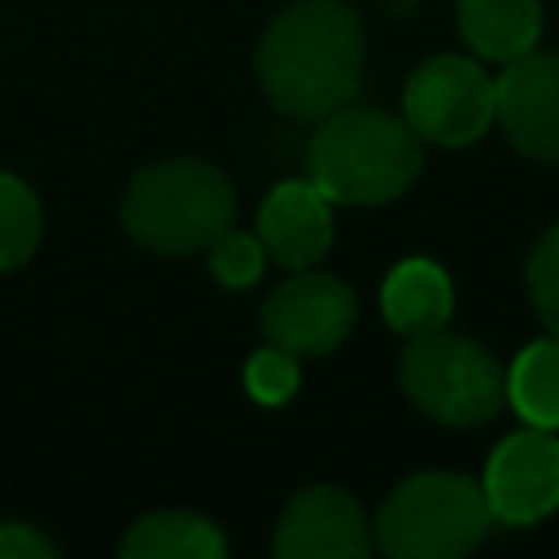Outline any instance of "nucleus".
<instances>
[{"mask_svg": "<svg viewBox=\"0 0 559 559\" xmlns=\"http://www.w3.org/2000/svg\"><path fill=\"white\" fill-rule=\"evenodd\" d=\"M362 57V22L345 0H297L266 26L253 66L284 118L319 122L358 96Z\"/></svg>", "mask_w": 559, "mask_h": 559, "instance_id": "obj_1", "label": "nucleus"}, {"mask_svg": "<svg viewBox=\"0 0 559 559\" xmlns=\"http://www.w3.org/2000/svg\"><path fill=\"white\" fill-rule=\"evenodd\" d=\"M424 166L419 135L406 118L367 105H341L319 118L306 153L310 183L332 205H384L402 197Z\"/></svg>", "mask_w": 559, "mask_h": 559, "instance_id": "obj_2", "label": "nucleus"}, {"mask_svg": "<svg viewBox=\"0 0 559 559\" xmlns=\"http://www.w3.org/2000/svg\"><path fill=\"white\" fill-rule=\"evenodd\" d=\"M236 218V192L227 175L197 157H170L144 166L122 197V223L135 245L183 258L210 249Z\"/></svg>", "mask_w": 559, "mask_h": 559, "instance_id": "obj_3", "label": "nucleus"}, {"mask_svg": "<svg viewBox=\"0 0 559 559\" xmlns=\"http://www.w3.org/2000/svg\"><path fill=\"white\" fill-rule=\"evenodd\" d=\"M489 528L493 511L476 480L459 472H419L384 498L371 537L393 559H459L476 550Z\"/></svg>", "mask_w": 559, "mask_h": 559, "instance_id": "obj_4", "label": "nucleus"}, {"mask_svg": "<svg viewBox=\"0 0 559 559\" xmlns=\"http://www.w3.org/2000/svg\"><path fill=\"white\" fill-rule=\"evenodd\" d=\"M397 380L415 411L450 428L489 424L507 406V367L480 341L454 336L445 328L411 336Z\"/></svg>", "mask_w": 559, "mask_h": 559, "instance_id": "obj_5", "label": "nucleus"}, {"mask_svg": "<svg viewBox=\"0 0 559 559\" xmlns=\"http://www.w3.org/2000/svg\"><path fill=\"white\" fill-rule=\"evenodd\" d=\"M498 114V87L472 57H428L411 70L402 92V118L406 127L441 148H463L489 131Z\"/></svg>", "mask_w": 559, "mask_h": 559, "instance_id": "obj_6", "label": "nucleus"}, {"mask_svg": "<svg viewBox=\"0 0 559 559\" xmlns=\"http://www.w3.org/2000/svg\"><path fill=\"white\" fill-rule=\"evenodd\" d=\"M358 319V301L349 284L319 271H297L284 280L262 306V336L297 358L332 354Z\"/></svg>", "mask_w": 559, "mask_h": 559, "instance_id": "obj_7", "label": "nucleus"}, {"mask_svg": "<svg viewBox=\"0 0 559 559\" xmlns=\"http://www.w3.org/2000/svg\"><path fill=\"white\" fill-rule=\"evenodd\" d=\"M485 502L493 524H537L559 511V437L555 428H520L498 441L485 463Z\"/></svg>", "mask_w": 559, "mask_h": 559, "instance_id": "obj_8", "label": "nucleus"}, {"mask_svg": "<svg viewBox=\"0 0 559 559\" xmlns=\"http://www.w3.org/2000/svg\"><path fill=\"white\" fill-rule=\"evenodd\" d=\"M376 537L362 507L336 485H306L288 498L275 524L280 559H362Z\"/></svg>", "mask_w": 559, "mask_h": 559, "instance_id": "obj_9", "label": "nucleus"}, {"mask_svg": "<svg viewBox=\"0 0 559 559\" xmlns=\"http://www.w3.org/2000/svg\"><path fill=\"white\" fill-rule=\"evenodd\" d=\"M498 114L511 148L533 162L559 166V52H524L493 79Z\"/></svg>", "mask_w": 559, "mask_h": 559, "instance_id": "obj_10", "label": "nucleus"}, {"mask_svg": "<svg viewBox=\"0 0 559 559\" xmlns=\"http://www.w3.org/2000/svg\"><path fill=\"white\" fill-rule=\"evenodd\" d=\"M258 240L266 245V258L288 271L314 266L332 245V201L310 179L271 188L258 210Z\"/></svg>", "mask_w": 559, "mask_h": 559, "instance_id": "obj_11", "label": "nucleus"}, {"mask_svg": "<svg viewBox=\"0 0 559 559\" xmlns=\"http://www.w3.org/2000/svg\"><path fill=\"white\" fill-rule=\"evenodd\" d=\"M380 310L389 319L393 332L402 336H419V332H437L450 323L454 314V284L450 275L428 262V258H406L384 275L380 288Z\"/></svg>", "mask_w": 559, "mask_h": 559, "instance_id": "obj_12", "label": "nucleus"}, {"mask_svg": "<svg viewBox=\"0 0 559 559\" xmlns=\"http://www.w3.org/2000/svg\"><path fill=\"white\" fill-rule=\"evenodd\" d=\"M459 35L485 61H515L537 48L542 0H459Z\"/></svg>", "mask_w": 559, "mask_h": 559, "instance_id": "obj_13", "label": "nucleus"}, {"mask_svg": "<svg viewBox=\"0 0 559 559\" xmlns=\"http://www.w3.org/2000/svg\"><path fill=\"white\" fill-rule=\"evenodd\" d=\"M127 559H223L227 537L197 511H148L122 537Z\"/></svg>", "mask_w": 559, "mask_h": 559, "instance_id": "obj_14", "label": "nucleus"}, {"mask_svg": "<svg viewBox=\"0 0 559 559\" xmlns=\"http://www.w3.org/2000/svg\"><path fill=\"white\" fill-rule=\"evenodd\" d=\"M507 402L524 424L559 432V336H542L511 358Z\"/></svg>", "mask_w": 559, "mask_h": 559, "instance_id": "obj_15", "label": "nucleus"}, {"mask_svg": "<svg viewBox=\"0 0 559 559\" xmlns=\"http://www.w3.org/2000/svg\"><path fill=\"white\" fill-rule=\"evenodd\" d=\"M44 236L39 197L9 170H0V271H17Z\"/></svg>", "mask_w": 559, "mask_h": 559, "instance_id": "obj_16", "label": "nucleus"}, {"mask_svg": "<svg viewBox=\"0 0 559 559\" xmlns=\"http://www.w3.org/2000/svg\"><path fill=\"white\" fill-rule=\"evenodd\" d=\"M524 288H528V301H533L537 319L546 323V332L559 336V223H550L537 236V245L528 249Z\"/></svg>", "mask_w": 559, "mask_h": 559, "instance_id": "obj_17", "label": "nucleus"}, {"mask_svg": "<svg viewBox=\"0 0 559 559\" xmlns=\"http://www.w3.org/2000/svg\"><path fill=\"white\" fill-rule=\"evenodd\" d=\"M297 380H301L297 354H288V349H280L271 341H266V349L249 354V362H245V393L253 402H262V406L288 402L297 393Z\"/></svg>", "mask_w": 559, "mask_h": 559, "instance_id": "obj_18", "label": "nucleus"}, {"mask_svg": "<svg viewBox=\"0 0 559 559\" xmlns=\"http://www.w3.org/2000/svg\"><path fill=\"white\" fill-rule=\"evenodd\" d=\"M266 266V245L249 231H223L214 245H210V271L223 288H249Z\"/></svg>", "mask_w": 559, "mask_h": 559, "instance_id": "obj_19", "label": "nucleus"}, {"mask_svg": "<svg viewBox=\"0 0 559 559\" xmlns=\"http://www.w3.org/2000/svg\"><path fill=\"white\" fill-rule=\"evenodd\" d=\"M52 555H57V546L39 528L17 524V520L0 524V559H52Z\"/></svg>", "mask_w": 559, "mask_h": 559, "instance_id": "obj_20", "label": "nucleus"}]
</instances>
